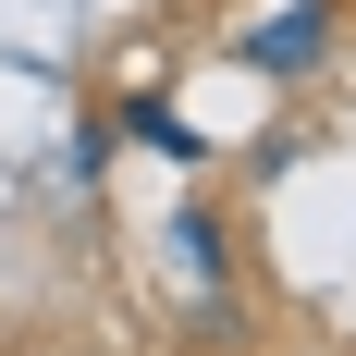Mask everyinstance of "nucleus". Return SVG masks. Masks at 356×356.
Here are the masks:
<instances>
[{
	"label": "nucleus",
	"instance_id": "obj_1",
	"mask_svg": "<svg viewBox=\"0 0 356 356\" xmlns=\"http://www.w3.org/2000/svg\"><path fill=\"white\" fill-rule=\"evenodd\" d=\"M234 62L270 74V86H307V74L332 62V0H283V13H258V25L234 37Z\"/></svg>",
	"mask_w": 356,
	"mask_h": 356
},
{
	"label": "nucleus",
	"instance_id": "obj_2",
	"mask_svg": "<svg viewBox=\"0 0 356 356\" xmlns=\"http://www.w3.org/2000/svg\"><path fill=\"white\" fill-rule=\"evenodd\" d=\"M172 258L197 270V295L234 283V234H221V209H197V197H184V209H172Z\"/></svg>",
	"mask_w": 356,
	"mask_h": 356
},
{
	"label": "nucleus",
	"instance_id": "obj_3",
	"mask_svg": "<svg viewBox=\"0 0 356 356\" xmlns=\"http://www.w3.org/2000/svg\"><path fill=\"white\" fill-rule=\"evenodd\" d=\"M123 123H136V136L160 147V160H197V123H184L172 99H136V111H123Z\"/></svg>",
	"mask_w": 356,
	"mask_h": 356
}]
</instances>
